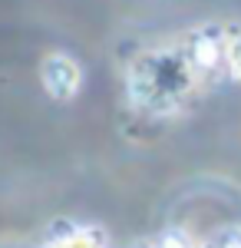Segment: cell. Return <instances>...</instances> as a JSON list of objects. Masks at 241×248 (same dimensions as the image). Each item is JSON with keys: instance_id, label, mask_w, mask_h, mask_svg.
Masks as SVG:
<instances>
[{"instance_id": "obj_1", "label": "cell", "mask_w": 241, "mask_h": 248, "mask_svg": "<svg viewBox=\"0 0 241 248\" xmlns=\"http://www.w3.org/2000/svg\"><path fill=\"white\" fill-rule=\"evenodd\" d=\"M195 86V63L179 50H149L126 70V96L142 113L166 116L179 109Z\"/></svg>"}, {"instance_id": "obj_2", "label": "cell", "mask_w": 241, "mask_h": 248, "mask_svg": "<svg viewBox=\"0 0 241 248\" xmlns=\"http://www.w3.org/2000/svg\"><path fill=\"white\" fill-rule=\"evenodd\" d=\"M40 79H43V90L50 99L56 103H66V99H73L79 93V86H83V70H79V63L73 57H66V53H50V57L40 63Z\"/></svg>"}, {"instance_id": "obj_3", "label": "cell", "mask_w": 241, "mask_h": 248, "mask_svg": "<svg viewBox=\"0 0 241 248\" xmlns=\"http://www.w3.org/2000/svg\"><path fill=\"white\" fill-rule=\"evenodd\" d=\"M225 46H228V33L215 30V27H211V30L202 27V30L192 37V50H188V57H192L195 66H208V70H215L218 60L225 57Z\"/></svg>"}, {"instance_id": "obj_4", "label": "cell", "mask_w": 241, "mask_h": 248, "mask_svg": "<svg viewBox=\"0 0 241 248\" xmlns=\"http://www.w3.org/2000/svg\"><path fill=\"white\" fill-rule=\"evenodd\" d=\"M50 248H106V238L99 229H76L63 238H56Z\"/></svg>"}, {"instance_id": "obj_5", "label": "cell", "mask_w": 241, "mask_h": 248, "mask_svg": "<svg viewBox=\"0 0 241 248\" xmlns=\"http://www.w3.org/2000/svg\"><path fill=\"white\" fill-rule=\"evenodd\" d=\"M225 60H228V70L235 83H241V30L228 33V46H225Z\"/></svg>"}, {"instance_id": "obj_6", "label": "cell", "mask_w": 241, "mask_h": 248, "mask_svg": "<svg viewBox=\"0 0 241 248\" xmlns=\"http://www.w3.org/2000/svg\"><path fill=\"white\" fill-rule=\"evenodd\" d=\"M159 248H195V245H192V238H188L185 232H172V235L162 238V245H159Z\"/></svg>"}, {"instance_id": "obj_7", "label": "cell", "mask_w": 241, "mask_h": 248, "mask_svg": "<svg viewBox=\"0 0 241 248\" xmlns=\"http://www.w3.org/2000/svg\"><path fill=\"white\" fill-rule=\"evenodd\" d=\"M225 248H241V235H238V238H231V242H228Z\"/></svg>"}]
</instances>
